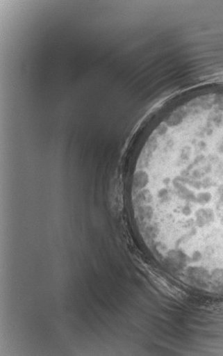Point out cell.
Returning a JSON list of instances; mask_svg holds the SVG:
<instances>
[{"mask_svg": "<svg viewBox=\"0 0 223 356\" xmlns=\"http://www.w3.org/2000/svg\"><path fill=\"white\" fill-rule=\"evenodd\" d=\"M135 195L170 248L223 260V104L175 110L153 132Z\"/></svg>", "mask_w": 223, "mask_h": 356, "instance_id": "1", "label": "cell"}]
</instances>
